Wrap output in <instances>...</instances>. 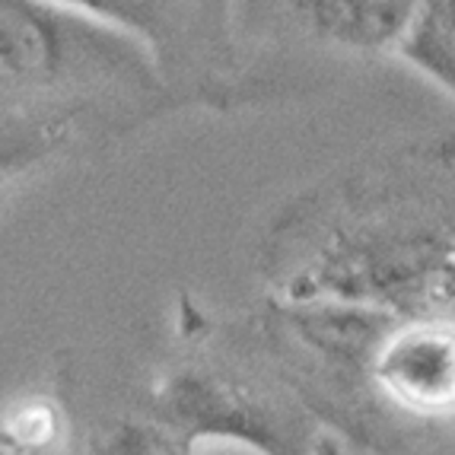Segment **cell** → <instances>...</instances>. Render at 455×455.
<instances>
[{
	"instance_id": "1",
	"label": "cell",
	"mask_w": 455,
	"mask_h": 455,
	"mask_svg": "<svg viewBox=\"0 0 455 455\" xmlns=\"http://www.w3.org/2000/svg\"><path fill=\"white\" fill-rule=\"evenodd\" d=\"M265 277L274 299L455 328V137L395 147L296 197L265 239Z\"/></svg>"
},
{
	"instance_id": "2",
	"label": "cell",
	"mask_w": 455,
	"mask_h": 455,
	"mask_svg": "<svg viewBox=\"0 0 455 455\" xmlns=\"http://www.w3.org/2000/svg\"><path fill=\"white\" fill-rule=\"evenodd\" d=\"M182 102L140 38L61 0H0V166L23 175Z\"/></svg>"
},
{
	"instance_id": "3",
	"label": "cell",
	"mask_w": 455,
	"mask_h": 455,
	"mask_svg": "<svg viewBox=\"0 0 455 455\" xmlns=\"http://www.w3.org/2000/svg\"><path fill=\"white\" fill-rule=\"evenodd\" d=\"M150 414L185 440H220L255 455H319L322 424L287 386L261 338L249 350L197 347L150 388Z\"/></svg>"
},
{
	"instance_id": "4",
	"label": "cell",
	"mask_w": 455,
	"mask_h": 455,
	"mask_svg": "<svg viewBox=\"0 0 455 455\" xmlns=\"http://www.w3.org/2000/svg\"><path fill=\"white\" fill-rule=\"evenodd\" d=\"M118 26L153 52L182 108H227L249 96L235 0H61Z\"/></svg>"
},
{
	"instance_id": "5",
	"label": "cell",
	"mask_w": 455,
	"mask_h": 455,
	"mask_svg": "<svg viewBox=\"0 0 455 455\" xmlns=\"http://www.w3.org/2000/svg\"><path fill=\"white\" fill-rule=\"evenodd\" d=\"M420 0H235L239 45L299 38L341 54H398Z\"/></svg>"
},
{
	"instance_id": "6",
	"label": "cell",
	"mask_w": 455,
	"mask_h": 455,
	"mask_svg": "<svg viewBox=\"0 0 455 455\" xmlns=\"http://www.w3.org/2000/svg\"><path fill=\"white\" fill-rule=\"evenodd\" d=\"M376 395L395 424L455 418V328L402 322L372 370Z\"/></svg>"
},
{
	"instance_id": "7",
	"label": "cell",
	"mask_w": 455,
	"mask_h": 455,
	"mask_svg": "<svg viewBox=\"0 0 455 455\" xmlns=\"http://www.w3.org/2000/svg\"><path fill=\"white\" fill-rule=\"evenodd\" d=\"M398 58L455 99V0H420Z\"/></svg>"
},
{
	"instance_id": "8",
	"label": "cell",
	"mask_w": 455,
	"mask_h": 455,
	"mask_svg": "<svg viewBox=\"0 0 455 455\" xmlns=\"http://www.w3.org/2000/svg\"><path fill=\"white\" fill-rule=\"evenodd\" d=\"M80 455H197V449L175 427L147 411L99 427Z\"/></svg>"
},
{
	"instance_id": "9",
	"label": "cell",
	"mask_w": 455,
	"mask_h": 455,
	"mask_svg": "<svg viewBox=\"0 0 455 455\" xmlns=\"http://www.w3.org/2000/svg\"><path fill=\"white\" fill-rule=\"evenodd\" d=\"M58 411H52L45 402H29L16 411L13 418L4 427V446L13 455H38L48 452L58 440L61 430Z\"/></svg>"
},
{
	"instance_id": "10",
	"label": "cell",
	"mask_w": 455,
	"mask_h": 455,
	"mask_svg": "<svg viewBox=\"0 0 455 455\" xmlns=\"http://www.w3.org/2000/svg\"><path fill=\"white\" fill-rule=\"evenodd\" d=\"M319 455H344V449H341V440H338V436H325V440H322V449H319Z\"/></svg>"
}]
</instances>
